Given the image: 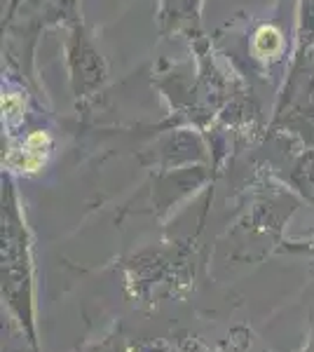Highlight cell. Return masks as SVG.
I'll return each instance as SVG.
<instances>
[{"label": "cell", "instance_id": "obj_7", "mask_svg": "<svg viewBox=\"0 0 314 352\" xmlns=\"http://www.w3.org/2000/svg\"><path fill=\"white\" fill-rule=\"evenodd\" d=\"M298 45H295V66H302L314 52V0H300L298 14Z\"/></svg>", "mask_w": 314, "mask_h": 352}, {"label": "cell", "instance_id": "obj_6", "mask_svg": "<svg viewBox=\"0 0 314 352\" xmlns=\"http://www.w3.org/2000/svg\"><path fill=\"white\" fill-rule=\"evenodd\" d=\"M28 122V99L21 92V85L12 82L8 78V82L3 80V127L8 136H12L24 132Z\"/></svg>", "mask_w": 314, "mask_h": 352}, {"label": "cell", "instance_id": "obj_4", "mask_svg": "<svg viewBox=\"0 0 314 352\" xmlns=\"http://www.w3.org/2000/svg\"><path fill=\"white\" fill-rule=\"evenodd\" d=\"M157 26L162 36H186L204 43L202 0H159Z\"/></svg>", "mask_w": 314, "mask_h": 352}, {"label": "cell", "instance_id": "obj_5", "mask_svg": "<svg viewBox=\"0 0 314 352\" xmlns=\"http://www.w3.org/2000/svg\"><path fill=\"white\" fill-rule=\"evenodd\" d=\"M249 52L254 56L256 64H260L267 73H272V68L287 64V38L279 24H260L251 36Z\"/></svg>", "mask_w": 314, "mask_h": 352}, {"label": "cell", "instance_id": "obj_3", "mask_svg": "<svg viewBox=\"0 0 314 352\" xmlns=\"http://www.w3.org/2000/svg\"><path fill=\"white\" fill-rule=\"evenodd\" d=\"M54 153V136L47 127L26 129V134H16L10 139L8 153L3 162L8 174L33 176L47 167L49 157Z\"/></svg>", "mask_w": 314, "mask_h": 352}, {"label": "cell", "instance_id": "obj_1", "mask_svg": "<svg viewBox=\"0 0 314 352\" xmlns=\"http://www.w3.org/2000/svg\"><path fill=\"white\" fill-rule=\"evenodd\" d=\"M82 19L80 0H8L3 19V33L12 43H21V59L31 71L33 80V54H36L38 38L47 28L73 26Z\"/></svg>", "mask_w": 314, "mask_h": 352}, {"label": "cell", "instance_id": "obj_2", "mask_svg": "<svg viewBox=\"0 0 314 352\" xmlns=\"http://www.w3.org/2000/svg\"><path fill=\"white\" fill-rule=\"evenodd\" d=\"M64 50H66L71 92L76 96L78 104H85V101L92 99L94 94H99V89L104 87L108 68L99 47L92 41L89 28L82 24V19L76 21L73 26H68V38Z\"/></svg>", "mask_w": 314, "mask_h": 352}]
</instances>
